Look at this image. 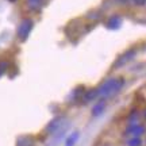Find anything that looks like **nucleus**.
Here are the masks:
<instances>
[{"mask_svg":"<svg viewBox=\"0 0 146 146\" xmlns=\"http://www.w3.org/2000/svg\"><path fill=\"white\" fill-rule=\"evenodd\" d=\"M125 85V78H108L98 88V95L100 99H107L110 96L119 94Z\"/></svg>","mask_w":146,"mask_h":146,"instance_id":"nucleus-1","label":"nucleus"},{"mask_svg":"<svg viewBox=\"0 0 146 146\" xmlns=\"http://www.w3.org/2000/svg\"><path fill=\"white\" fill-rule=\"evenodd\" d=\"M65 125H66V118H65V116H56L54 119H52L47 123L45 130H46L47 134L53 135V134H56L57 131L61 130Z\"/></svg>","mask_w":146,"mask_h":146,"instance_id":"nucleus-2","label":"nucleus"},{"mask_svg":"<svg viewBox=\"0 0 146 146\" xmlns=\"http://www.w3.org/2000/svg\"><path fill=\"white\" fill-rule=\"evenodd\" d=\"M33 26H34V23H33L31 19H23L21 22V25L18 27V36H19L21 41H26L29 38L33 30Z\"/></svg>","mask_w":146,"mask_h":146,"instance_id":"nucleus-3","label":"nucleus"},{"mask_svg":"<svg viewBox=\"0 0 146 146\" xmlns=\"http://www.w3.org/2000/svg\"><path fill=\"white\" fill-rule=\"evenodd\" d=\"M135 54H137L135 50H133V49H131V50H127L125 54H122V56H120V57L118 58L116 61H115L114 68L115 69H119V68H122V66H125L126 64L130 62L131 60L135 57Z\"/></svg>","mask_w":146,"mask_h":146,"instance_id":"nucleus-4","label":"nucleus"},{"mask_svg":"<svg viewBox=\"0 0 146 146\" xmlns=\"http://www.w3.org/2000/svg\"><path fill=\"white\" fill-rule=\"evenodd\" d=\"M146 127L143 125H139L138 122L137 123H130L129 127L126 129V135H131V137H141L142 134H145Z\"/></svg>","mask_w":146,"mask_h":146,"instance_id":"nucleus-5","label":"nucleus"},{"mask_svg":"<svg viewBox=\"0 0 146 146\" xmlns=\"http://www.w3.org/2000/svg\"><path fill=\"white\" fill-rule=\"evenodd\" d=\"M122 26V18L119 15H112L107 22V27L111 30H118Z\"/></svg>","mask_w":146,"mask_h":146,"instance_id":"nucleus-6","label":"nucleus"},{"mask_svg":"<svg viewBox=\"0 0 146 146\" xmlns=\"http://www.w3.org/2000/svg\"><path fill=\"white\" fill-rule=\"evenodd\" d=\"M106 106L107 104H106L104 99H100V102H98L94 106V108H92V116H99V115L103 114L106 110Z\"/></svg>","mask_w":146,"mask_h":146,"instance_id":"nucleus-7","label":"nucleus"},{"mask_svg":"<svg viewBox=\"0 0 146 146\" xmlns=\"http://www.w3.org/2000/svg\"><path fill=\"white\" fill-rule=\"evenodd\" d=\"M99 95H98V88H94V89H89L87 91L83 96V100L84 103H89V102H94L95 99H98Z\"/></svg>","mask_w":146,"mask_h":146,"instance_id":"nucleus-8","label":"nucleus"},{"mask_svg":"<svg viewBox=\"0 0 146 146\" xmlns=\"http://www.w3.org/2000/svg\"><path fill=\"white\" fill-rule=\"evenodd\" d=\"M16 146H34V139L30 135H22L18 138Z\"/></svg>","mask_w":146,"mask_h":146,"instance_id":"nucleus-9","label":"nucleus"},{"mask_svg":"<svg viewBox=\"0 0 146 146\" xmlns=\"http://www.w3.org/2000/svg\"><path fill=\"white\" fill-rule=\"evenodd\" d=\"M78 138H80V133H78V131L70 133V134L66 137V139H65V146H74L77 143Z\"/></svg>","mask_w":146,"mask_h":146,"instance_id":"nucleus-10","label":"nucleus"},{"mask_svg":"<svg viewBox=\"0 0 146 146\" xmlns=\"http://www.w3.org/2000/svg\"><path fill=\"white\" fill-rule=\"evenodd\" d=\"M42 5H43V0H27V7L30 10H41Z\"/></svg>","mask_w":146,"mask_h":146,"instance_id":"nucleus-11","label":"nucleus"},{"mask_svg":"<svg viewBox=\"0 0 146 146\" xmlns=\"http://www.w3.org/2000/svg\"><path fill=\"white\" fill-rule=\"evenodd\" d=\"M127 146H142V139L139 137H131L127 141Z\"/></svg>","mask_w":146,"mask_h":146,"instance_id":"nucleus-12","label":"nucleus"},{"mask_svg":"<svg viewBox=\"0 0 146 146\" xmlns=\"http://www.w3.org/2000/svg\"><path fill=\"white\" fill-rule=\"evenodd\" d=\"M138 112L137 111H131L130 115H129V123H137L138 122Z\"/></svg>","mask_w":146,"mask_h":146,"instance_id":"nucleus-13","label":"nucleus"},{"mask_svg":"<svg viewBox=\"0 0 146 146\" xmlns=\"http://www.w3.org/2000/svg\"><path fill=\"white\" fill-rule=\"evenodd\" d=\"M7 68H8V64L4 62V61H1V62H0V77H1V76L5 73Z\"/></svg>","mask_w":146,"mask_h":146,"instance_id":"nucleus-14","label":"nucleus"},{"mask_svg":"<svg viewBox=\"0 0 146 146\" xmlns=\"http://www.w3.org/2000/svg\"><path fill=\"white\" fill-rule=\"evenodd\" d=\"M134 3H135L137 5H145L146 0H134Z\"/></svg>","mask_w":146,"mask_h":146,"instance_id":"nucleus-15","label":"nucleus"},{"mask_svg":"<svg viewBox=\"0 0 146 146\" xmlns=\"http://www.w3.org/2000/svg\"><path fill=\"white\" fill-rule=\"evenodd\" d=\"M143 118H145V119H146V110H145V111H143Z\"/></svg>","mask_w":146,"mask_h":146,"instance_id":"nucleus-16","label":"nucleus"},{"mask_svg":"<svg viewBox=\"0 0 146 146\" xmlns=\"http://www.w3.org/2000/svg\"><path fill=\"white\" fill-rule=\"evenodd\" d=\"M10 1H15V0H10Z\"/></svg>","mask_w":146,"mask_h":146,"instance_id":"nucleus-17","label":"nucleus"}]
</instances>
